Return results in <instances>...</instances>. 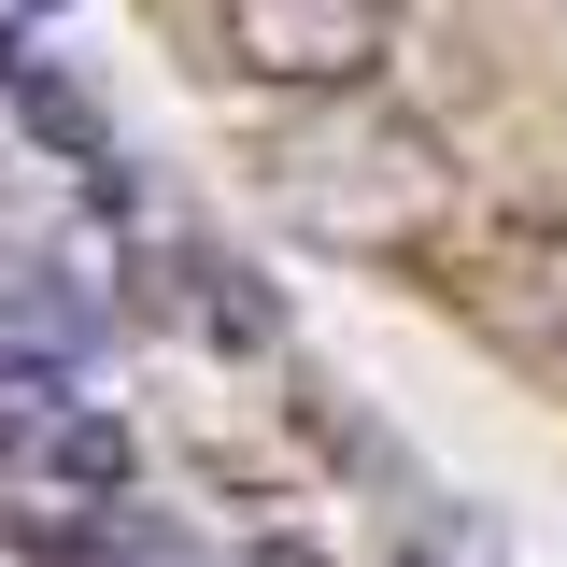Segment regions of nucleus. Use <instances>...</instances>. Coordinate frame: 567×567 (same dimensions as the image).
Wrapping results in <instances>:
<instances>
[{
  "mask_svg": "<svg viewBox=\"0 0 567 567\" xmlns=\"http://www.w3.org/2000/svg\"><path fill=\"white\" fill-rule=\"evenodd\" d=\"M256 171H270V213H284V227H312V241H341V256H369V241H425V227L454 213V156H440V128L398 114L383 85L298 100V128H284Z\"/></svg>",
  "mask_w": 567,
  "mask_h": 567,
  "instance_id": "obj_1",
  "label": "nucleus"
},
{
  "mask_svg": "<svg viewBox=\"0 0 567 567\" xmlns=\"http://www.w3.org/2000/svg\"><path fill=\"white\" fill-rule=\"evenodd\" d=\"M213 58L270 100H354L398 58V0H213Z\"/></svg>",
  "mask_w": 567,
  "mask_h": 567,
  "instance_id": "obj_2",
  "label": "nucleus"
}]
</instances>
